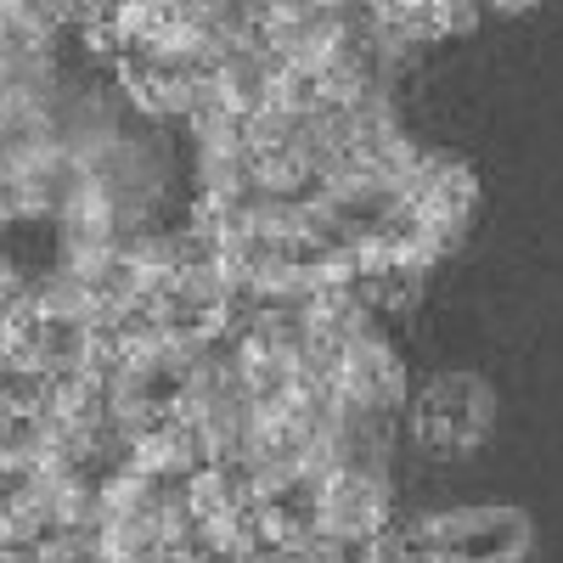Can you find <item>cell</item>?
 Returning <instances> with one entry per match:
<instances>
[{
    "label": "cell",
    "mask_w": 563,
    "mask_h": 563,
    "mask_svg": "<svg viewBox=\"0 0 563 563\" xmlns=\"http://www.w3.org/2000/svg\"><path fill=\"white\" fill-rule=\"evenodd\" d=\"M422 541L440 563H519L530 552V519L519 507H456L422 512Z\"/></svg>",
    "instance_id": "obj_1"
},
{
    "label": "cell",
    "mask_w": 563,
    "mask_h": 563,
    "mask_svg": "<svg viewBox=\"0 0 563 563\" xmlns=\"http://www.w3.org/2000/svg\"><path fill=\"white\" fill-rule=\"evenodd\" d=\"M490 429V389L467 372H451V378L429 384L411 406V434L422 451L434 456H462L474 451Z\"/></svg>",
    "instance_id": "obj_2"
},
{
    "label": "cell",
    "mask_w": 563,
    "mask_h": 563,
    "mask_svg": "<svg viewBox=\"0 0 563 563\" xmlns=\"http://www.w3.org/2000/svg\"><path fill=\"white\" fill-rule=\"evenodd\" d=\"M485 7H496V12H525L530 0H485Z\"/></svg>",
    "instance_id": "obj_3"
}]
</instances>
